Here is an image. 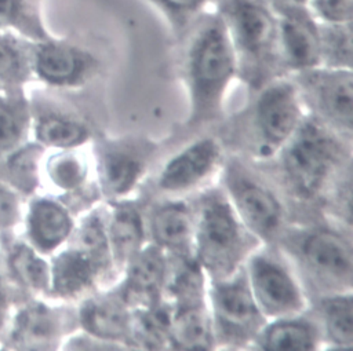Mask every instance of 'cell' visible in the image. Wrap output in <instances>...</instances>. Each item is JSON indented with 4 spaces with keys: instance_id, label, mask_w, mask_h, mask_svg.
<instances>
[{
    "instance_id": "cell-1",
    "label": "cell",
    "mask_w": 353,
    "mask_h": 351,
    "mask_svg": "<svg viewBox=\"0 0 353 351\" xmlns=\"http://www.w3.org/2000/svg\"><path fill=\"white\" fill-rule=\"evenodd\" d=\"M182 78L188 91V125L201 127L222 117L225 98L237 77L236 55L219 14L204 11L179 41Z\"/></svg>"
},
{
    "instance_id": "cell-2",
    "label": "cell",
    "mask_w": 353,
    "mask_h": 351,
    "mask_svg": "<svg viewBox=\"0 0 353 351\" xmlns=\"http://www.w3.org/2000/svg\"><path fill=\"white\" fill-rule=\"evenodd\" d=\"M193 257L208 281L237 273L261 245L233 209L225 190L208 187L193 204Z\"/></svg>"
},
{
    "instance_id": "cell-3",
    "label": "cell",
    "mask_w": 353,
    "mask_h": 351,
    "mask_svg": "<svg viewBox=\"0 0 353 351\" xmlns=\"http://www.w3.org/2000/svg\"><path fill=\"white\" fill-rule=\"evenodd\" d=\"M232 43L237 77L250 92L284 76L279 58L277 18L269 0H214Z\"/></svg>"
},
{
    "instance_id": "cell-4",
    "label": "cell",
    "mask_w": 353,
    "mask_h": 351,
    "mask_svg": "<svg viewBox=\"0 0 353 351\" xmlns=\"http://www.w3.org/2000/svg\"><path fill=\"white\" fill-rule=\"evenodd\" d=\"M276 156L290 191L302 200H314L350 164V142L306 113Z\"/></svg>"
},
{
    "instance_id": "cell-5",
    "label": "cell",
    "mask_w": 353,
    "mask_h": 351,
    "mask_svg": "<svg viewBox=\"0 0 353 351\" xmlns=\"http://www.w3.org/2000/svg\"><path fill=\"white\" fill-rule=\"evenodd\" d=\"M277 242L299 279L307 281L317 296L352 290L353 248L343 231L325 226L285 228Z\"/></svg>"
},
{
    "instance_id": "cell-6",
    "label": "cell",
    "mask_w": 353,
    "mask_h": 351,
    "mask_svg": "<svg viewBox=\"0 0 353 351\" xmlns=\"http://www.w3.org/2000/svg\"><path fill=\"white\" fill-rule=\"evenodd\" d=\"M207 303L216 348H247L265 323L245 275L244 266L233 275L208 281Z\"/></svg>"
},
{
    "instance_id": "cell-7",
    "label": "cell",
    "mask_w": 353,
    "mask_h": 351,
    "mask_svg": "<svg viewBox=\"0 0 353 351\" xmlns=\"http://www.w3.org/2000/svg\"><path fill=\"white\" fill-rule=\"evenodd\" d=\"M251 293L268 321L309 311L306 289L284 253L258 246L244 263Z\"/></svg>"
},
{
    "instance_id": "cell-8",
    "label": "cell",
    "mask_w": 353,
    "mask_h": 351,
    "mask_svg": "<svg viewBox=\"0 0 353 351\" xmlns=\"http://www.w3.org/2000/svg\"><path fill=\"white\" fill-rule=\"evenodd\" d=\"M222 187L243 224L261 244L279 241L287 228L285 208L272 187L239 160L225 164Z\"/></svg>"
},
{
    "instance_id": "cell-9",
    "label": "cell",
    "mask_w": 353,
    "mask_h": 351,
    "mask_svg": "<svg viewBox=\"0 0 353 351\" xmlns=\"http://www.w3.org/2000/svg\"><path fill=\"white\" fill-rule=\"evenodd\" d=\"M157 151L143 136H101L94 140L95 182L106 201L128 200L141 186Z\"/></svg>"
},
{
    "instance_id": "cell-10",
    "label": "cell",
    "mask_w": 353,
    "mask_h": 351,
    "mask_svg": "<svg viewBox=\"0 0 353 351\" xmlns=\"http://www.w3.org/2000/svg\"><path fill=\"white\" fill-rule=\"evenodd\" d=\"M250 116L255 151L261 158L279 153L306 116L298 89L288 74L268 81L254 92Z\"/></svg>"
},
{
    "instance_id": "cell-11",
    "label": "cell",
    "mask_w": 353,
    "mask_h": 351,
    "mask_svg": "<svg viewBox=\"0 0 353 351\" xmlns=\"http://www.w3.org/2000/svg\"><path fill=\"white\" fill-rule=\"evenodd\" d=\"M303 107L346 140L353 127V70L314 66L288 74Z\"/></svg>"
},
{
    "instance_id": "cell-12",
    "label": "cell",
    "mask_w": 353,
    "mask_h": 351,
    "mask_svg": "<svg viewBox=\"0 0 353 351\" xmlns=\"http://www.w3.org/2000/svg\"><path fill=\"white\" fill-rule=\"evenodd\" d=\"M30 62L33 76L55 88H79L99 67L94 54L55 36L30 43Z\"/></svg>"
},
{
    "instance_id": "cell-13",
    "label": "cell",
    "mask_w": 353,
    "mask_h": 351,
    "mask_svg": "<svg viewBox=\"0 0 353 351\" xmlns=\"http://www.w3.org/2000/svg\"><path fill=\"white\" fill-rule=\"evenodd\" d=\"M116 275L113 264L74 244L58 252L50 264V290L62 300H81Z\"/></svg>"
},
{
    "instance_id": "cell-14",
    "label": "cell",
    "mask_w": 353,
    "mask_h": 351,
    "mask_svg": "<svg viewBox=\"0 0 353 351\" xmlns=\"http://www.w3.org/2000/svg\"><path fill=\"white\" fill-rule=\"evenodd\" d=\"M223 147L215 136H203L172 156L160 169L157 189L183 195L203 186L223 165Z\"/></svg>"
},
{
    "instance_id": "cell-15",
    "label": "cell",
    "mask_w": 353,
    "mask_h": 351,
    "mask_svg": "<svg viewBox=\"0 0 353 351\" xmlns=\"http://www.w3.org/2000/svg\"><path fill=\"white\" fill-rule=\"evenodd\" d=\"M277 18L279 58L284 74L320 66L319 22L309 7L273 8Z\"/></svg>"
},
{
    "instance_id": "cell-16",
    "label": "cell",
    "mask_w": 353,
    "mask_h": 351,
    "mask_svg": "<svg viewBox=\"0 0 353 351\" xmlns=\"http://www.w3.org/2000/svg\"><path fill=\"white\" fill-rule=\"evenodd\" d=\"M79 329L120 348H132V307L119 289H98L80 300L77 307Z\"/></svg>"
},
{
    "instance_id": "cell-17",
    "label": "cell",
    "mask_w": 353,
    "mask_h": 351,
    "mask_svg": "<svg viewBox=\"0 0 353 351\" xmlns=\"http://www.w3.org/2000/svg\"><path fill=\"white\" fill-rule=\"evenodd\" d=\"M76 330H80L77 308L36 301L17 314L11 337L23 348H58V343Z\"/></svg>"
},
{
    "instance_id": "cell-18",
    "label": "cell",
    "mask_w": 353,
    "mask_h": 351,
    "mask_svg": "<svg viewBox=\"0 0 353 351\" xmlns=\"http://www.w3.org/2000/svg\"><path fill=\"white\" fill-rule=\"evenodd\" d=\"M168 268L170 256L148 242L125 266L116 288L132 308L154 304L164 299Z\"/></svg>"
},
{
    "instance_id": "cell-19",
    "label": "cell",
    "mask_w": 353,
    "mask_h": 351,
    "mask_svg": "<svg viewBox=\"0 0 353 351\" xmlns=\"http://www.w3.org/2000/svg\"><path fill=\"white\" fill-rule=\"evenodd\" d=\"M106 234L116 275H121L130 260L148 244L146 220L132 198L108 201Z\"/></svg>"
},
{
    "instance_id": "cell-20",
    "label": "cell",
    "mask_w": 353,
    "mask_h": 351,
    "mask_svg": "<svg viewBox=\"0 0 353 351\" xmlns=\"http://www.w3.org/2000/svg\"><path fill=\"white\" fill-rule=\"evenodd\" d=\"M149 242L157 245L171 257L193 256L194 216L193 205L171 200L156 205L148 216Z\"/></svg>"
},
{
    "instance_id": "cell-21",
    "label": "cell",
    "mask_w": 353,
    "mask_h": 351,
    "mask_svg": "<svg viewBox=\"0 0 353 351\" xmlns=\"http://www.w3.org/2000/svg\"><path fill=\"white\" fill-rule=\"evenodd\" d=\"M74 226L72 212L63 202L50 197H39L30 202L28 234L32 246L39 253L55 252L69 240Z\"/></svg>"
},
{
    "instance_id": "cell-22",
    "label": "cell",
    "mask_w": 353,
    "mask_h": 351,
    "mask_svg": "<svg viewBox=\"0 0 353 351\" xmlns=\"http://www.w3.org/2000/svg\"><path fill=\"white\" fill-rule=\"evenodd\" d=\"M321 344L316 319L303 312L268 321L252 347L266 351H309L321 348Z\"/></svg>"
},
{
    "instance_id": "cell-23",
    "label": "cell",
    "mask_w": 353,
    "mask_h": 351,
    "mask_svg": "<svg viewBox=\"0 0 353 351\" xmlns=\"http://www.w3.org/2000/svg\"><path fill=\"white\" fill-rule=\"evenodd\" d=\"M323 343L332 350L353 348V293L336 292L317 296L313 307Z\"/></svg>"
},
{
    "instance_id": "cell-24",
    "label": "cell",
    "mask_w": 353,
    "mask_h": 351,
    "mask_svg": "<svg viewBox=\"0 0 353 351\" xmlns=\"http://www.w3.org/2000/svg\"><path fill=\"white\" fill-rule=\"evenodd\" d=\"M34 134L40 145L58 150L83 147L91 139V129L83 120L54 109L37 111Z\"/></svg>"
},
{
    "instance_id": "cell-25",
    "label": "cell",
    "mask_w": 353,
    "mask_h": 351,
    "mask_svg": "<svg viewBox=\"0 0 353 351\" xmlns=\"http://www.w3.org/2000/svg\"><path fill=\"white\" fill-rule=\"evenodd\" d=\"M171 304L163 299L154 304L132 308L131 345L143 350L170 348Z\"/></svg>"
},
{
    "instance_id": "cell-26",
    "label": "cell",
    "mask_w": 353,
    "mask_h": 351,
    "mask_svg": "<svg viewBox=\"0 0 353 351\" xmlns=\"http://www.w3.org/2000/svg\"><path fill=\"white\" fill-rule=\"evenodd\" d=\"M0 32L32 43L52 37L43 18L41 0H0Z\"/></svg>"
},
{
    "instance_id": "cell-27",
    "label": "cell",
    "mask_w": 353,
    "mask_h": 351,
    "mask_svg": "<svg viewBox=\"0 0 353 351\" xmlns=\"http://www.w3.org/2000/svg\"><path fill=\"white\" fill-rule=\"evenodd\" d=\"M80 149H59L46 162V172L52 184L72 195L76 193L84 195V189H90V186L87 187L90 165L85 154Z\"/></svg>"
},
{
    "instance_id": "cell-28",
    "label": "cell",
    "mask_w": 353,
    "mask_h": 351,
    "mask_svg": "<svg viewBox=\"0 0 353 351\" xmlns=\"http://www.w3.org/2000/svg\"><path fill=\"white\" fill-rule=\"evenodd\" d=\"M6 91L0 95V154L18 147L32 116L22 88H6Z\"/></svg>"
},
{
    "instance_id": "cell-29",
    "label": "cell",
    "mask_w": 353,
    "mask_h": 351,
    "mask_svg": "<svg viewBox=\"0 0 353 351\" xmlns=\"http://www.w3.org/2000/svg\"><path fill=\"white\" fill-rule=\"evenodd\" d=\"M30 43L14 33L0 32V88H22L33 76Z\"/></svg>"
},
{
    "instance_id": "cell-30",
    "label": "cell",
    "mask_w": 353,
    "mask_h": 351,
    "mask_svg": "<svg viewBox=\"0 0 353 351\" xmlns=\"http://www.w3.org/2000/svg\"><path fill=\"white\" fill-rule=\"evenodd\" d=\"M320 66L334 69H352L353 40L352 22L323 23L319 22Z\"/></svg>"
},
{
    "instance_id": "cell-31",
    "label": "cell",
    "mask_w": 353,
    "mask_h": 351,
    "mask_svg": "<svg viewBox=\"0 0 353 351\" xmlns=\"http://www.w3.org/2000/svg\"><path fill=\"white\" fill-rule=\"evenodd\" d=\"M10 266L17 281L26 289L41 293L50 290V264L26 244H15L10 255Z\"/></svg>"
},
{
    "instance_id": "cell-32",
    "label": "cell",
    "mask_w": 353,
    "mask_h": 351,
    "mask_svg": "<svg viewBox=\"0 0 353 351\" xmlns=\"http://www.w3.org/2000/svg\"><path fill=\"white\" fill-rule=\"evenodd\" d=\"M167 22L172 36L181 41L199 17L212 6L214 0H143Z\"/></svg>"
},
{
    "instance_id": "cell-33",
    "label": "cell",
    "mask_w": 353,
    "mask_h": 351,
    "mask_svg": "<svg viewBox=\"0 0 353 351\" xmlns=\"http://www.w3.org/2000/svg\"><path fill=\"white\" fill-rule=\"evenodd\" d=\"M44 153V146L29 143L15 149L7 162L11 182L23 193H32L39 184V162Z\"/></svg>"
},
{
    "instance_id": "cell-34",
    "label": "cell",
    "mask_w": 353,
    "mask_h": 351,
    "mask_svg": "<svg viewBox=\"0 0 353 351\" xmlns=\"http://www.w3.org/2000/svg\"><path fill=\"white\" fill-rule=\"evenodd\" d=\"M307 7L317 22H353V0H309Z\"/></svg>"
},
{
    "instance_id": "cell-35",
    "label": "cell",
    "mask_w": 353,
    "mask_h": 351,
    "mask_svg": "<svg viewBox=\"0 0 353 351\" xmlns=\"http://www.w3.org/2000/svg\"><path fill=\"white\" fill-rule=\"evenodd\" d=\"M19 219V202L17 195L0 186V230L14 226Z\"/></svg>"
},
{
    "instance_id": "cell-36",
    "label": "cell",
    "mask_w": 353,
    "mask_h": 351,
    "mask_svg": "<svg viewBox=\"0 0 353 351\" xmlns=\"http://www.w3.org/2000/svg\"><path fill=\"white\" fill-rule=\"evenodd\" d=\"M273 8H279V7H307L309 0H269Z\"/></svg>"
}]
</instances>
